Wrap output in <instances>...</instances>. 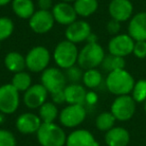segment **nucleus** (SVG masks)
<instances>
[{
	"mask_svg": "<svg viewBox=\"0 0 146 146\" xmlns=\"http://www.w3.org/2000/svg\"><path fill=\"white\" fill-rule=\"evenodd\" d=\"M106 87L114 95H128L135 84L133 77L125 69L109 72L106 78Z\"/></svg>",
	"mask_w": 146,
	"mask_h": 146,
	"instance_id": "obj_1",
	"label": "nucleus"
},
{
	"mask_svg": "<svg viewBox=\"0 0 146 146\" xmlns=\"http://www.w3.org/2000/svg\"><path fill=\"white\" fill-rule=\"evenodd\" d=\"M36 134L41 146H63L66 143L67 136L64 130L54 122L42 123Z\"/></svg>",
	"mask_w": 146,
	"mask_h": 146,
	"instance_id": "obj_2",
	"label": "nucleus"
},
{
	"mask_svg": "<svg viewBox=\"0 0 146 146\" xmlns=\"http://www.w3.org/2000/svg\"><path fill=\"white\" fill-rule=\"evenodd\" d=\"M78 54L79 52L75 43L66 39V40L60 41L56 45L53 53V58L55 60V63L60 68L68 69L74 66L77 62Z\"/></svg>",
	"mask_w": 146,
	"mask_h": 146,
	"instance_id": "obj_3",
	"label": "nucleus"
},
{
	"mask_svg": "<svg viewBox=\"0 0 146 146\" xmlns=\"http://www.w3.org/2000/svg\"><path fill=\"white\" fill-rule=\"evenodd\" d=\"M105 57L103 48L97 42L87 43L83 48L80 50L78 54L77 63L83 69H92L96 68L101 65Z\"/></svg>",
	"mask_w": 146,
	"mask_h": 146,
	"instance_id": "obj_4",
	"label": "nucleus"
},
{
	"mask_svg": "<svg viewBox=\"0 0 146 146\" xmlns=\"http://www.w3.org/2000/svg\"><path fill=\"white\" fill-rule=\"evenodd\" d=\"M41 84L49 93H55L61 91L66 86V76L58 68L50 67L42 71L41 74Z\"/></svg>",
	"mask_w": 146,
	"mask_h": 146,
	"instance_id": "obj_5",
	"label": "nucleus"
},
{
	"mask_svg": "<svg viewBox=\"0 0 146 146\" xmlns=\"http://www.w3.org/2000/svg\"><path fill=\"white\" fill-rule=\"evenodd\" d=\"M135 100L129 95H120L115 98L111 105V113L116 120L127 121L131 119L135 113L136 105Z\"/></svg>",
	"mask_w": 146,
	"mask_h": 146,
	"instance_id": "obj_6",
	"label": "nucleus"
},
{
	"mask_svg": "<svg viewBox=\"0 0 146 146\" xmlns=\"http://www.w3.org/2000/svg\"><path fill=\"white\" fill-rule=\"evenodd\" d=\"M50 61V53L44 46L33 47L25 56L26 67L31 72H41L47 68Z\"/></svg>",
	"mask_w": 146,
	"mask_h": 146,
	"instance_id": "obj_7",
	"label": "nucleus"
},
{
	"mask_svg": "<svg viewBox=\"0 0 146 146\" xmlns=\"http://www.w3.org/2000/svg\"><path fill=\"white\" fill-rule=\"evenodd\" d=\"M86 118V109L81 104H69L59 113V121L65 127L80 125Z\"/></svg>",
	"mask_w": 146,
	"mask_h": 146,
	"instance_id": "obj_8",
	"label": "nucleus"
},
{
	"mask_svg": "<svg viewBox=\"0 0 146 146\" xmlns=\"http://www.w3.org/2000/svg\"><path fill=\"white\" fill-rule=\"evenodd\" d=\"M19 91L12 84L0 86V112L12 114L19 106Z\"/></svg>",
	"mask_w": 146,
	"mask_h": 146,
	"instance_id": "obj_9",
	"label": "nucleus"
},
{
	"mask_svg": "<svg viewBox=\"0 0 146 146\" xmlns=\"http://www.w3.org/2000/svg\"><path fill=\"white\" fill-rule=\"evenodd\" d=\"M135 41L128 34H117L110 39L108 43L109 54L125 57L133 52Z\"/></svg>",
	"mask_w": 146,
	"mask_h": 146,
	"instance_id": "obj_10",
	"label": "nucleus"
},
{
	"mask_svg": "<svg viewBox=\"0 0 146 146\" xmlns=\"http://www.w3.org/2000/svg\"><path fill=\"white\" fill-rule=\"evenodd\" d=\"M54 17L49 10H37L29 18V26L38 34L47 33L54 25Z\"/></svg>",
	"mask_w": 146,
	"mask_h": 146,
	"instance_id": "obj_11",
	"label": "nucleus"
},
{
	"mask_svg": "<svg viewBox=\"0 0 146 146\" xmlns=\"http://www.w3.org/2000/svg\"><path fill=\"white\" fill-rule=\"evenodd\" d=\"M91 34V27L89 23L84 20H76L68 25L65 30L66 39L73 43H80L86 41Z\"/></svg>",
	"mask_w": 146,
	"mask_h": 146,
	"instance_id": "obj_12",
	"label": "nucleus"
},
{
	"mask_svg": "<svg viewBox=\"0 0 146 146\" xmlns=\"http://www.w3.org/2000/svg\"><path fill=\"white\" fill-rule=\"evenodd\" d=\"M47 90L42 84L31 85L24 93V104L30 109H36L46 102Z\"/></svg>",
	"mask_w": 146,
	"mask_h": 146,
	"instance_id": "obj_13",
	"label": "nucleus"
},
{
	"mask_svg": "<svg viewBox=\"0 0 146 146\" xmlns=\"http://www.w3.org/2000/svg\"><path fill=\"white\" fill-rule=\"evenodd\" d=\"M108 11L112 19L123 22L131 17L133 13V5L130 0H111Z\"/></svg>",
	"mask_w": 146,
	"mask_h": 146,
	"instance_id": "obj_14",
	"label": "nucleus"
},
{
	"mask_svg": "<svg viewBox=\"0 0 146 146\" xmlns=\"http://www.w3.org/2000/svg\"><path fill=\"white\" fill-rule=\"evenodd\" d=\"M52 15L54 20L61 25H70L76 21L77 13L72 5L67 2H59L52 7Z\"/></svg>",
	"mask_w": 146,
	"mask_h": 146,
	"instance_id": "obj_15",
	"label": "nucleus"
},
{
	"mask_svg": "<svg viewBox=\"0 0 146 146\" xmlns=\"http://www.w3.org/2000/svg\"><path fill=\"white\" fill-rule=\"evenodd\" d=\"M128 35L134 41H146V12L134 15L128 25Z\"/></svg>",
	"mask_w": 146,
	"mask_h": 146,
	"instance_id": "obj_16",
	"label": "nucleus"
},
{
	"mask_svg": "<svg viewBox=\"0 0 146 146\" xmlns=\"http://www.w3.org/2000/svg\"><path fill=\"white\" fill-rule=\"evenodd\" d=\"M42 124L40 117L34 113H23L17 118L16 128L20 133L31 134L38 131Z\"/></svg>",
	"mask_w": 146,
	"mask_h": 146,
	"instance_id": "obj_17",
	"label": "nucleus"
},
{
	"mask_svg": "<svg viewBox=\"0 0 146 146\" xmlns=\"http://www.w3.org/2000/svg\"><path fill=\"white\" fill-rule=\"evenodd\" d=\"M66 146H99L91 132L84 129L72 131L66 138Z\"/></svg>",
	"mask_w": 146,
	"mask_h": 146,
	"instance_id": "obj_18",
	"label": "nucleus"
},
{
	"mask_svg": "<svg viewBox=\"0 0 146 146\" xmlns=\"http://www.w3.org/2000/svg\"><path fill=\"white\" fill-rule=\"evenodd\" d=\"M129 141V132L123 127H113L105 134V142L108 146H127Z\"/></svg>",
	"mask_w": 146,
	"mask_h": 146,
	"instance_id": "obj_19",
	"label": "nucleus"
},
{
	"mask_svg": "<svg viewBox=\"0 0 146 146\" xmlns=\"http://www.w3.org/2000/svg\"><path fill=\"white\" fill-rule=\"evenodd\" d=\"M65 102L68 104H81L86 101V90L78 83H72L64 88Z\"/></svg>",
	"mask_w": 146,
	"mask_h": 146,
	"instance_id": "obj_20",
	"label": "nucleus"
},
{
	"mask_svg": "<svg viewBox=\"0 0 146 146\" xmlns=\"http://www.w3.org/2000/svg\"><path fill=\"white\" fill-rule=\"evenodd\" d=\"M12 10L22 19H29L35 12L32 0H12Z\"/></svg>",
	"mask_w": 146,
	"mask_h": 146,
	"instance_id": "obj_21",
	"label": "nucleus"
},
{
	"mask_svg": "<svg viewBox=\"0 0 146 146\" xmlns=\"http://www.w3.org/2000/svg\"><path fill=\"white\" fill-rule=\"evenodd\" d=\"M4 65L11 72H21L26 67L25 57L18 52H9L4 58Z\"/></svg>",
	"mask_w": 146,
	"mask_h": 146,
	"instance_id": "obj_22",
	"label": "nucleus"
},
{
	"mask_svg": "<svg viewBox=\"0 0 146 146\" xmlns=\"http://www.w3.org/2000/svg\"><path fill=\"white\" fill-rule=\"evenodd\" d=\"M73 7L77 15L82 17H88L97 10L98 1L97 0H75Z\"/></svg>",
	"mask_w": 146,
	"mask_h": 146,
	"instance_id": "obj_23",
	"label": "nucleus"
},
{
	"mask_svg": "<svg viewBox=\"0 0 146 146\" xmlns=\"http://www.w3.org/2000/svg\"><path fill=\"white\" fill-rule=\"evenodd\" d=\"M58 116V110L53 102H45L39 107V117L42 123H53Z\"/></svg>",
	"mask_w": 146,
	"mask_h": 146,
	"instance_id": "obj_24",
	"label": "nucleus"
},
{
	"mask_svg": "<svg viewBox=\"0 0 146 146\" xmlns=\"http://www.w3.org/2000/svg\"><path fill=\"white\" fill-rule=\"evenodd\" d=\"M101 67L103 68V70L107 71L108 73L115 70H119V69H124L125 60H124V57L109 54L104 57L101 63Z\"/></svg>",
	"mask_w": 146,
	"mask_h": 146,
	"instance_id": "obj_25",
	"label": "nucleus"
},
{
	"mask_svg": "<svg viewBox=\"0 0 146 146\" xmlns=\"http://www.w3.org/2000/svg\"><path fill=\"white\" fill-rule=\"evenodd\" d=\"M84 85L88 88H96L101 84L102 82V75L100 71H98L96 68L87 69L83 73L82 77Z\"/></svg>",
	"mask_w": 146,
	"mask_h": 146,
	"instance_id": "obj_26",
	"label": "nucleus"
},
{
	"mask_svg": "<svg viewBox=\"0 0 146 146\" xmlns=\"http://www.w3.org/2000/svg\"><path fill=\"white\" fill-rule=\"evenodd\" d=\"M116 118L111 112H102L96 117L95 125L100 131H106L110 130L114 127Z\"/></svg>",
	"mask_w": 146,
	"mask_h": 146,
	"instance_id": "obj_27",
	"label": "nucleus"
},
{
	"mask_svg": "<svg viewBox=\"0 0 146 146\" xmlns=\"http://www.w3.org/2000/svg\"><path fill=\"white\" fill-rule=\"evenodd\" d=\"M31 76L29 75L28 73L21 71V72H17L14 74V76L12 77V81L11 84L18 90L20 91H26L29 87L31 86Z\"/></svg>",
	"mask_w": 146,
	"mask_h": 146,
	"instance_id": "obj_28",
	"label": "nucleus"
},
{
	"mask_svg": "<svg viewBox=\"0 0 146 146\" xmlns=\"http://www.w3.org/2000/svg\"><path fill=\"white\" fill-rule=\"evenodd\" d=\"M132 98L135 102H144L146 100V80L140 79L134 84L132 89Z\"/></svg>",
	"mask_w": 146,
	"mask_h": 146,
	"instance_id": "obj_29",
	"label": "nucleus"
},
{
	"mask_svg": "<svg viewBox=\"0 0 146 146\" xmlns=\"http://www.w3.org/2000/svg\"><path fill=\"white\" fill-rule=\"evenodd\" d=\"M14 24L10 18L0 17V41L7 39L13 32Z\"/></svg>",
	"mask_w": 146,
	"mask_h": 146,
	"instance_id": "obj_30",
	"label": "nucleus"
},
{
	"mask_svg": "<svg viewBox=\"0 0 146 146\" xmlns=\"http://www.w3.org/2000/svg\"><path fill=\"white\" fill-rule=\"evenodd\" d=\"M0 146H16V140L12 132L0 129Z\"/></svg>",
	"mask_w": 146,
	"mask_h": 146,
	"instance_id": "obj_31",
	"label": "nucleus"
},
{
	"mask_svg": "<svg viewBox=\"0 0 146 146\" xmlns=\"http://www.w3.org/2000/svg\"><path fill=\"white\" fill-rule=\"evenodd\" d=\"M83 73L84 72H82L81 69L75 66H72L70 68L66 69V76L68 80H70L72 83H77L80 79H82Z\"/></svg>",
	"mask_w": 146,
	"mask_h": 146,
	"instance_id": "obj_32",
	"label": "nucleus"
},
{
	"mask_svg": "<svg viewBox=\"0 0 146 146\" xmlns=\"http://www.w3.org/2000/svg\"><path fill=\"white\" fill-rule=\"evenodd\" d=\"M133 53L137 58L143 59L146 57V41H135Z\"/></svg>",
	"mask_w": 146,
	"mask_h": 146,
	"instance_id": "obj_33",
	"label": "nucleus"
},
{
	"mask_svg": "<svg viewBox=\"0 0 146 146\" xmlns=\"http://www.w3.org/2000/svg\"><path fill=\"white\" fill-rule=\"evenodd\" d=\"M120 28H121L120 22L115 20V19H111V20L107 23V25H106L107 31L112 35H117V33L120 31Z\"/></svg>",
	"mask_w": 146,
	"mask_h": 146,
	"instance_id": "obj_34",
	"label": "nucleus"
},
{
	"mask_svg": "<svg viewBox=\"0 0 146 146\" xmlns=\"http://www.w3.org/2000/svg\"><path fill=\"white\" fill-rule=\"evenodd\" d=\"M51 98H52V102L54 104H62L65 102V95H64V89L61 91H57L55 93L51 94Z\"/></svg>",
	"mask_w": 146,
	"mask_h": 146,
	"instance_id": "obj_35",
	"label": "nucleus"
},
{
	"mask_svg": "<svg viewBox=\"0 0 146 146\" xmlns=\"http://www.w3.org/2000/svg\"><path fill=\"white\" fill-rule=\"evenodd\" d=\"M37 5H38L40 10H49L53 7L52 0H38Z\"/></svg>",
	"mask_w": 146,
	"mask_h": 146,
	"instance_id": "obj_36",
	"label": "nucleus"
},
{
	"mask_svg": "<svg viewBox=\"0 0 146 146\" xmlns=\"http://www.w3.org/2000/svg\"><path fill=\"white\" fill-rule=\"evenodd\" d=\"M86 101L90 104L95 103V102L97 101V95H96L94 92H89V93H87V95H86Z\"/></svg>",
	"mask_w": 146,
	"mask_h": 146,
	"instance_id": "obj_37",
	"label": "nucleus"
},
{
	"mask_svg": "<svg viewBox=\"0 0 146 146\" xmlns=\"http://www.w3.org/2000/svg\"><path fill=\"white\" fill-rule=\"evenodd\" d=\"M96 40H97V37H96V35H94L93 33H91V34L88 36V38H87V43H94V42H96Z\"/></svg>",
	"mask_w": 146,
	"mask_h": 146,
	"instance_id": "obj_38",
	"label": "nucleus"
},
{
	"mask_svg": "<svg viewBox=\"0 0 146 146\" xmlns=\"http://www.w3.org/2000/svg\"><path fill=\"white\" fill-rule=\"evenodd\" d=\"M9 2H12V0H0V6H4Z\"/></svg>",
	"mask_w": 146,
	"mask_h": 146,
	"instance_id": "obj_39",
	"label": "nucleus"
},
{
	"mask_svg": "<svg viewBox=\"0 0 146 146\" xmlns=\"http://www.w3.org/2000/svg\"><path fill=\"white\" fill-rule=\"evenodd\" d=\"M5 120V117H4V113L2 112H0V124H2Z\"/></svg>",
	"mask_w": 146,
	"mask_h": 146,
	"instance_id": "obj_40",
	"label": "nucleus"
},
{
	"mask_svg": "<svg viewBox=\"0 0 146 146\" xmlns=\"http://www.w3.org/2000/svg\"><path fill=\"white\" fill-rule=\"evenodd\" d=\"M62 2H67V3H69V2H71V1H75V0H61Z\"/></svg>",
	"mask_w": 146,
	"mask_h": 146,
	"instance_id": "obj_41",
	"label": "nucleus"
},
{
	"mask_svg": "<svg viewBox=\"0 0 146 146\" xmlns=\"http://www.w3.org/2000/svg\"><path fill=\"white\" fill-rule=\"evenodd\" d=\"M144 110H145V113H146V100L144 101Z\"/></svg>",
	"mask_w": 146,
	"mask_h": 146,
	"instance_id": "obj_42",
	"label": "nucleus"
}]
</instances>
